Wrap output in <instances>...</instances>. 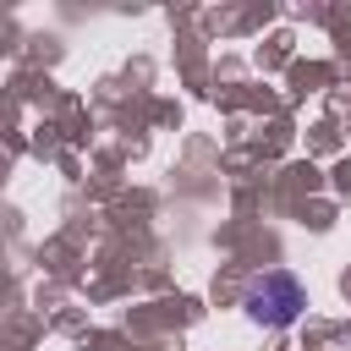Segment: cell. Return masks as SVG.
I'll list each match as a JSON object with an SVG mask.
<instances>
[{"label": "cell", "instance_id": "6da1fadb", "mask_svg": "<svg viewBox=\"0 0 351 351\" xmlns=\"http://www.w3.org/2000/svg\"><path fill=\"white\" fill-rule=\"evenodd\" d=\"M241 307H247V318L263 324V329H291V324L302 318V307H307V291H302V280H296L291 269H263V274H252Z\"/></svg>", "mask_w": 351, "mask_h": 351}]
</instances>
